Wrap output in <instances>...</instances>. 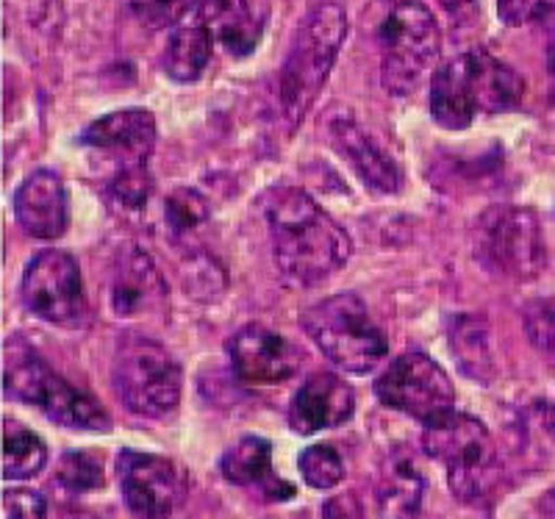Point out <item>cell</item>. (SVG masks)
<instances>
[{
  "mask_svg": "<svg viewBox=\"0 0 555 519\" xmlns=\"http://www.w3.org/2000/svg\"><path fill=\"white\" fill-rule=\"evenodd\" d=\"M259 211L270 231L278 273L292 286L328 281L347 264L353 245L339 222L317 206L304 190L275 186L259 197Z\"/></svg>",
  "mask_w": 555,
  "mask_h": 519,
  "instance_id": "6da1fadb",
  "label": "cell"
},
{
  "mask_svg": "<svg viewBox=\"0 0 555 519\" xmlns=\"http://www.w3.org/2000/svg\"><path fill=\"white\" fill-rule=\"evenodd\" d=\"M345 37L347 14L339 3H320L297 28L278 81L281 108L292 128L300 126L314 106L320 89L334 70Z\"/></svg>",
  "mask_w": 555,
  "mask_h": 519,
  "instance_id": "7a4b0ae2",
  "label": "cell"
},
{
  "mask_svg": "<svg viewBox=\"0 0 555 519\" xmlns=\"http://www.w3.org/2000/svg\"><path fill=\"white\" fill-rule=\"evenodd\" d=\"M423 447L448 472L450 492L464 503L483 501L500 481V458L494 439L480 419L455 408L425 423Z\"/></svg>",
  "mask_w": 555,
  "mask_h": 519,
  "instance_id": "3957f363",
  "label": "cell"
},
{
  "mask_svg": "<svg viewBox=\"0 0 555 519\" xmlns=\"http://www.w3.org/2000/svg\"><path fill=\"white\" fill-rule=\"evenodd\" d=\"M300 325L311 342L345 373H373L389 353V342L373 323L359 295L341 291L300 314Z\"/></svg>",
  "mask_w": 555,
  "mask_h": 519,
  "instance_id": "277c9868",
  "label": "cell"
},
{
  "mask_svg": "<svg viewBox=\"0 0 555 519\" xmlns=\"http://www.w3.org/2000/svg\"><path fill=\"white\" fill-rule=\"evenodd\" d=\"M3 389L9 398L34 405L53 423L73 431H108L112 419L95 398L83 394L73 384L53 373L48 361L34 350L9 342V361L3 373Z\"/></svg>",
  "mask_w": 555,
  "mask_h": 519,
  "instance_id": "5b68a950",
  "label": "cell"
},
{
  "mask_svg": "<svg viewBox=\"0 0 555 519\" xmlns=\"http://www.w3.org/2000/svg\"><path fill=\"white\" fill-rule=\"evenodd\" d=\"M183 375L178 361L158 342L139 334H122L112 359V387L137 417L158 419L176 412Z\"/></svg>",
  "mask_w": 555,
  "mask_h": 519,
  "instance_id": "8992f818",
  "label": "cell"
},
{
  "mask_svg": "<svg viewBox=\"0 0 555 519\" xmlns=\"http://www.w3.org/2000/svg\"><path fill=\"white\" fill-rule=\"evenodd\" d=\"M380 83L389 95H411L442 51V31L434 12L416 0H403L386 14L378 31Z\"/></svg>",
  "mask_w": 555,
  "mask_h": 519,
  "instance_id": "52a82bcc",
  "label": "cell"
},
{
  "mask_svg": "<svg viewBox=\"0 0 555 519\" xmlns=\"http://www.w3.org/2000/svg\"><path fill=\"white\" fill-rule=\"evenodd\" d=\"M475 256L486 270L514 281H533L547 264L544 231L537 211L492 206L475 225Z\"/></svg>",
  "mask_w": 555,
  "mask_h": 519,
  "instance_id": "ba28073f",
  "label": "cell"
},
{
  "mask_svg": "<svg viewBox=\"0 0 555 519\" xmlns=\"http://www.w3.org/2000/svg\"><path fill=\"white\" fill-rule=\"evenodd\" d=\"M375 394L384 405L420 423H430L455 403L453 380L430 355L411 350L398 355L375 380Z\"/></svg>",
  "mask_w": 555,
  "mask_h": 519,
  "instance_id": "9c48e42d",
  "label": "cell"
},
{
  "mask_svg": "<svg viewBox=\"0 0 555 519\" xmlns=\"http://www.w3.org/2000/svg\"><path fill=\"white\" fill-rule=\"evenodd\" d=\"M20 298L34 317L51 325H78L83 320V289L76 259L64 250H42L28 261Z\"/></svg>",
  "mask_w": 555,
  "mask_h": 519,
  "instance_id": "30bf717a",
  "label": "cell"
},
{
  "mask_svg": "<svg viewBox=\"0 0 555 519\" xmlns=\"http://www.w3.org/2000/svg\"><path fill=\"white\" fill-rule=\"evenodd\" d=\"M228 355L236 378L250 387H275L300 369V350L261 323L242 325L228 339Z\"/></svg>",
  "mask_w": 555,
  "mask_h": 519,
  "instance_id": "8fae6325",
  "label": "cell"
},
{
  "mask_svg": "<svg viewBox=\"0 0 555 519\" xmlns=\"http://www.w3.org/2000/svg\"><path fill=\"white\" fill-rule=\"evenodd\" d=\"M122 497L133 517L167 519L181 501V481L167 458L139 450H122L117 458Z\"/></svg>",
  "mask_w": 555,
  "mask_h": 519,
  "instance_id": "7c38bea8",
  "label": "cell"
},
{
  "mask_svg": "<svg viewBox=\"0 0 555 519\" xmlns=\"http://www.w3.org/2000/svg\"><path fill=\"white\" fill-rule=\"evenodd\" d=\"M108 303L120 320L156 314L167 303V284L151 256L139 247H122L108 278Z\"/></svg>",
  "mask_w": 555,
  "mask_h": 519,
  "instance_id": "4fadbf2b",
  "label": "cell"
},
{
  "mask_svg": "<svg viewBox=\"0 0 555 519\" xmlns=\"http://www.w3.org/2000/svg\"><path fill=\"white\" fill-rule=\"evenodd\" d=\"M81 145L112 159L117 170L147 167L156 147V120L145 108H122L92 122L81 133Z\"/></svg>",
  "mask_w": 555,
  "mask_h": 519,
  "instance_id": "5bb4252c",
  "label": "cell"
},
{
  "mask_svg": "<svg viewBox=\"0 0 555 519\" xmlns=\"http://www.w3.org/2000/svg\"><path fill=\"white\" fill-rule=\"evenodd\" d=\"M356 394L334 373H314L304 380L289 405V428L300 437L339 428L353 417Z\"/></svg>",
  "mask_w": 555,
  "mask_h": 519,
  "instance_id": "9a60e30c",
  "label": "cell"
},
{
  "mask_svg": "<svg viewBox=\"0 0 555 519\" xmlns=\"http://www.w3.org/2000/svg\"><path fill=\"white\" fill-rule=\"evenodd\" d=\"M17 225L34 239H59L69 225V200L62 176L34 170L14 192Z\"/></svg>",
  "mask_w": 555,
  "mask_h": 519,
  "instance_id": "2e32d148",
  "label": "cell"
},
{
  "mask_svg": "<svg viewBox=\"0 0 555 519\" xmlns=\"http://www.w3.org/2000/svg\"><path fill=\"white\" fill-rule=\"evenodd\" d=\"M455 59H459L461 76L467 83L475 112L503 115V112L519 108L525 98V78L514 67H508V64L486 51H469Z\"/></svg>",
  "mask_w": 555,
  "mask_h": 519,
  "instance_id": "e0dca14e",
  "label": "cell"
},
{
  "mask_svg": "<svg viewBox=\"0 0 555 519\" xmlns=\"http://www.w3.org/2000/svg\"><path fill=\"white\" fill-rule=\"evenodd\" d=\"M328 140L339 156L350 161L356 176L378 195H398L403 178L398 165L378 147V142L347 115H334L328 120Z\"/></svg>",
  "mask_w": 555,
  "mask_h": 519,
  "instance_id": "ac0fdd59",
  "label": "cell"
},
{
  "mask_svg": "<svg viewBox=\"0 0 555 519\" xmlns=\"http://www.w3.org/2000/svg\"><path fill=\"white\" fill-rule=\"evenodd\" d=\"M220 469L228 483L259 489L267 501L281 503L295 497V486L272 472V444L264 437H242L222 453Z\"/></svg>",
  "mask_w": 555,
  "mask_h": 519,
  "instance_id": "d6986e66",
  "label": "cell"
},
{
  "mask_svg": "<svg viewBox=\"0 0 555 519\" xmlns=\"http://www.w3.org/2000/svg\"><path fill=\"white\" fill-rule=\"evenodd\" d=\"M197 14L231 56L256 51L264 31V17L256 14L250 0H197Z\"/></svg>",
  "mask_w": 555,
  "mask_h": 519,
  "instance_id": "ffe728a7",
  "label": "cell"
},
{
  "mask_svg": "<svg viewBox=\"0 0 555 519\" xmlns=\"http://www.w3.org/2000/svg\"><path fill=\"white\" fill-rule=\"evenodd\" d=\"M425 478L416 469L414 456L395 450L380 467L378 478V511L380 519H414L423 506Z\"/></svg>",
  "mask_w": 555,
  "mask_h": 519,
  "instance_id": "44dd1931",
  "label": "cell"
},
{
  "mask_svg": "<svg viewBox=\"0 0 555 519\" xmlns=\"http://www.w3.org/2000/svg\"><path fill=\"white\" fill-rule=\"evenodd\" d=\"M211 39L215 34L197 14V9L190 17H183L167 39L165 59H162L167 76L176 83H195L211 59Z\"/></svg>",
  "mask_w": 555,
  "mask_h": 519,
  "instance_id": "7402d4cb",
  "label": "cell"
},
{
  "mask_svg": "<svg viewBox=\"0 0 555 519\" xmlns=\"http://www.w3.org/2000/svg\"><path fill=\"white\" fill-rule=\"evenodd\" d=\"M450 353L459 361L461 373L473 380L489 384L494 378V350L489 325L478 314H459L448 330Z\"/></svg>",
  "mask_w": 555,
  "mask_h": 519,
  "instance_id": "603a6c76",
  "label": "cell"
},
{
  "mask_svg": "<svg viewBox=\"0 0 555 519\" xmlns=\"http://www.w3.org/2000/svg\"><path fill=\"white\" fill-rule=\"evenodd\" d=\"M430 115L448 131H464L473 126L475 120V106L469 101L467 83L461 76L459 59L444 62L439 70L434 73V83H430Z\"/></svg>",
  "mask_w": 555,
  "mask_h": 519,
  "instance_id": "cb8c5ba5",
  "label": "cell"
},
{
  "mask_svg": "<svg viewBox=\"0 0 555 519\" xmlns=\"http://www.w3.org/2000/svg\"><path fill=\"white\" fill-rule=\"evenodd\" d=\"M44 464H48V447L42 439L17 419H3V478L26 481L39 476Z\"/></svg>",
  "mask_w": 555,
  "mask_h": 519,
  "instance_id": "d4e9b609",
  "label": "cell"
},
{
  "mask_svg": "<svg viewBox=\"0 0 555 519\" xmlns=\"http://www.w3.org/2000/svg\"><path fill=\"white\" fill-rule=\"evenodd\" d=\"M208 203L203 200L201 192L178 186L167 195L165 200V225L170 231V239L176 245L190 247V239H195L208 222Z\"/></svg>",
  "mask_w": 555,
  "mask_h": 519,
  "instance_id": "484cf974",
  "label": "cell"
},
{
  "mask_svg": "<svg viewBox=\"0 0 555 519\" xmlns=\"http://www.w3.org/2000/svg\"><path fill=\"white\" fill-rule=\"evenodd\" d=\"M59 486H64L73 494L95 492L103 486V462L98 453L89 450H69L64 453L56 469Z\"/></svg>",
  "mask_w": 555,
  "mask_h": 519,
  "instance_id": "4316f807",
  "label": "cell"
},
{
  "mask_svg": "<svg viewBox=\"0 0 555 519\" xmlns=\"http://www.w3.org/2000/svg\"><path fill=\"white\" fill-rule=\"evenodd\" d=\"M300 476L311 489H334L345 478V464L331 444H311L300 453Z\"/></svg>",
  "mask_w": 555,
  "mask_h": 519,
  "instance_id": "83f0119b",
  "label": "cell"
},
{
  "mask_svg": "<svg viewBox=\"0 0 555 519\" xmlns=\"http://www.w3.org/2000/svg\"><path fill=\"white\" fill-rule=\"evenodd\" d=\"M153 192V181L147 176V167H128V170H117L108 184V197L117 209L122 211H139L145 209L147 197Z\"/></svg>",
  "mask_w": 555,
  "mask_h": 519,
  "instance_id": "f1b7e54d",
  "label": "cell"
},
{
  "mask_svg": "<svg viewBox=\"0 0 555 519\" xmlns=\"http://www.w3.org/2000/svg\"><path fill=\"white\" fill-rule=\"evenodd\" d=\"M197 9V0H131V12L142 26L176 28L183 17H190Z\"/></svg>",
  "mask_w": 555,
  "mask_h": 519,
  "instance_id": "f546056e",
  "label": "cell"
},
{
  "mask_svg": "<svg viewBox=\"0 0 555 519\" xmlns=\"http://www.w3.org/2000/svg\"><path fill=\"white\" fill-rule=\"evenodd\" d=\"M525 330L533 348L544 359L555 361V309L547 303H530L525 309Z\"/></svg>",
  "mask_w": 555,
  "mask_h": 519,
  "instance_id": "4dcf8cb0",
  "label": "cell"
},
{
  "mask_svg": "<svg viewBox=\"0 0 555 519\" xmlns=\"http://www.w3.org/2000/svg\"><path fill=\"white\" fill-rule=\"evenodd\" d=\"M555 9V0H498V14L505 26H530L547 20Z\"/></svg>",
  "mask_w": 555,
  "mask_h": 519,
  "instance_id": "1f68e13d",
  "label": "cell"
},
{
  "mask_svg": "<svg viewBox=\"0 0 555 519\" xmlns=\"http://www.w3.org/2000/svg\"><path fill=\"white\" fill-rule=\"evenodd\" d=\"M48 503L34 489H7L3 492V519H44Z\"/></svg>",
  "mask_w": 555,
  "mask_h": 519,
  "instance_id": "d6a6232c",
  "label": "cell"
},
{
  "mask_svg": "<svg viewBox=\"0 0 555 519\" xmlns=\"http://www.w3.org/2000/svg\"><path fill=\"white\" fill-rule=\"evenodd\" d=\"M322 519H364V508L356 494H339L322 506Z\"/></svg>",
  "mask_w": 555,
  "mask_h": 519,
  "instance_id": "836d02e7",
  "label": "cell"
},
{
  "mask_svg": "<svg viewBox=\"0 0 555 519\" xmlns=\"http://www.w3.org/2000/svg\"><path fill=\"white\" fill-rule=\"evenodd\" d=\"M539 519H555V486L542 494V501H539Z\"/></svg>",
  "mask_w": 555,
  "mask_h": 519,
  "instance_id": "e575fe53",
  "label": "cell"
},
{
  "mask_svg": "<svg viewBox=\"0 0 555 519\" xmlns=\"http://www.w3.org/2000/svg\"><path fill=\"white\" fill-rule=\"evenodd\" d=\"M547 67H550V78H553V92H555V37H553V42H550Z\"/></svg>",
  "mask_w": 555,
  "mask_h": 519,
  "instance_id": "d590c367",
  "label": "cell"
}]
</instances>
